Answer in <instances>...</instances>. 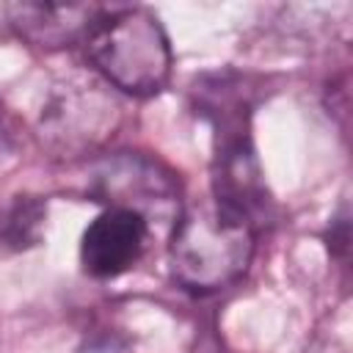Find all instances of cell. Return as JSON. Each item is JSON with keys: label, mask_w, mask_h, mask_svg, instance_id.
<instances>
[{"label": "cell", "mask_w": 353, "mask_h": 353, "mask_svg": "<svg viewBox=\"0 0 353 353\" xmlns=\"http://www.w3.org/2000/svg\"><path fill=\"white\" fill-rule=\"evenodd\" d=\"M212 199L243 218L254 232L270 218V196L243 121L221 124L212 165Z\"/></svg>", "instance_id": "3"}, {"label": "cell", "mask_w": 353, "mask_h": 353, "mask_svg": "<svg viewBox=\"0 0 353 353\" xmlns=\"http://www.w3.org/2000/svg\"><path fill=\"white\" fill-rule=\"evenodd\" d=\"M146 240L149 221L130 207L110 204L85 226L80 265L91 279H116L141 259Z\"/></svg>", "instance_id": "4"}, {"label": "cell", "mask_w": 353, "mask_h": 353, "mask_svg": "<svg viewBox=\"0 0 353 353\" xmlns=\"http://www.w3.org/2000/svg\"><path fill=\"white\" fill-rule=\"evenodd\" d=\"M254 229L212 196L190 204L171 237V276L190 292H215L234 284L251 265Z\"/></svg>", "instance_id": "1"}, {"label": "cell", "mask_w": 353, "mask_h": 353, "mask_svg": "<svg viewBox=\"0 0 353 353\" xmlns=\"http://www.w3.org/2000/svg\"><path fill=\"white\" fill-rule=\"evenodd\" d=\"M6 14L17 33L36 47H63L74 39H85L97 17V6L83 3H8Z\"/></svg>", "instance_id": "5"}, {"label": "cell", "mask_w": 353, "mask_h": 353, "mask_svg": "<svg viewBox=\"0 0 353 353\" xmlns=\"http://www.w3.org/2000/svg\"><path fill=\"white\" fill-rule=\"evenodd\" d=\"M44 204L30 199V196H22L14 201V207L8 210L6 215V223H3V240L14 248H28V245H36L39 237H41V223H44Z\"/></svg>", "instance_id": "6"}, {"label": "cell", "mask_w": 353, "mask_h": 353, "mask_svg": "<svg viewBox=\"0 0 353 353\" xmlns=\"http://www.w3.org/2000/svg\"><path fill=\"white\" fill-rule=\"evenodd\" d=\"M85 52L108 83L135 97L157 94L171 74L168 36L146 8L102 11L85 33Z\"/></svg>", "instance_id": "2"}]
</instances>
